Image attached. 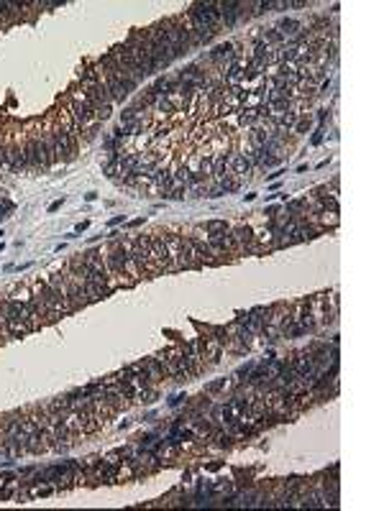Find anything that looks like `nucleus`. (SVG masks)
<instances>
[{
    "label": "nucleus",
    "instance_id": "nucleus-27",
    "mask_svg": "<svg viewBox=\"0 0 384 511\" xmlns=\"http://www.w3.org/2000/svg\"><path fill=\"white\" fill-rule=\"evenodd\" d=\"M13 210H16V205H13L8 197H5V200H0V222H3V220L13 213Z\"/></svg>",
    "mask_w": 384,
    "mask_h": 511
},
{
    "label": "nucleus",
    "instance_id": "nucleus-30",
    "mask_svg": "<svg viewBox=\"0 0 384 511\" xmlns=\"http://www.w3.org/2000/svg\"><path fill=\"white\" fill-rule=\"evenodd\" d=\"M0 167H8V151H5V146L0 148Z\"/></svg>",
    "mask_w": 384,
    "mask_h": 511
},
{
    "label": "nucleus",
    "instance_id": "nucleus-10",
    "mask_svg": "<svg viewBox=\"0 0 384 511\" xmlns=\"http://www.w3.org/2000/svg\"><path fill=\"white\" fill-rule=\"evenodd\" d=\"M39 138H41V136L31 138V141H28V143L23 146V154H26V169H31V171L44 169V167H41V156H39Z\"/></svg>",
    "mask_w": 384,
    "mask_h": 511
},
{
    "label": "nucleus",
    "instance_id": "nucleus-9",
    "mask_svg": "<svg viewBox=\"0 0 384 511\" xmlns=\"http://www.w3.org/2000/svg\"><path fill=\"white\" fill-rule=\"evenodd\" d=\"M218 10H220V21L226 26H236V21L241 18V3H236V0H223V3H218Z\"/></svg>",
    "mask_w": 384,
    "mask_h": 511
},
{
    "label": "nucleus",
    "instance_id": "nucleus-20",
    "mask_svg": "<svg viewBox=\"0 0 384 511\" xmlns=\"http://www.w3.org/2000/svg\"><path fill=\"white\" fill-rule=\"evenodd\" d=\"M231 51H233L231 43H220V46H215L210 51V62H226V59L231 56Z\"/></svg>",
    "mask_w": 384,
    "mask_h": 511
},
{
    "label": "nucleus",
    "instance_id": "nucleus-33",
    "mask_svg": "<svg viewBox=\"0 0 384 511\" xmlns=\"http://www.w3.org/2000/svg\"><path fill=\"white\" fill-rule=\"evenodd\" d=\"M182 399H185L182 394H177V396H172V399H169V407H177V404H182Z\"/></svg>",
    "mask_w": 384,
    "mask_h": 511
},
{
    "label": "nucleus",
    "instance_id": "nucleus-25",
    "mask_svg": "<svg viewBox=\"0 0 384 511\" xmlns=\"http://www.w3.org/2000/svg\"><path fill=\"white\" fill-rule=\"evenodd\" d=\"M154 108H156V113H164V115H174V108H172V102H169L167 97H159V100L154 102Z\"/></svg>",
    "mask_w": 384,
    "mask_h": 511
},
{
    "label": "nucleus",
    "instance_id": "nucleus-6",
    "mask_svg": "<svg viewBox=\"0 0 384 511\" xmlns=\"http://www.w3.org/2000/svg\"><path fill=\"white\" fill-rule=\"evenodd\" d=\"M190 16H195L197 21H202L205 26H210V28H218V23H220V10H218V3H192L190 5Z\"/></svg>",
    "mask_w": 384,
    "mask_h": 511
},
{
    "label": "nucleus",
    "instance_id": "nucleus-24",
    "mask_svg": "<svg viewBox=\"0 0 384 511\" xmlns=\"http://www.w3.org/2000/svg\"><path fill=\"white\" fill-rule=\"evenodd\" d=\"M285 41V36L277 31V28H269V31H264V43L267 46H272V43H282Z\"/></svg>",
    "mask_w": 384,
    "mask_h": 511
},
{
    "label": "nucleus",
    "instance_id": "nucleus-17",
    "mask_svg": "<svg viewBox=\"0 0 384 511\" xmlns=\"http://www.w3.org/2000/svg\"><path fill=\"white\" fill-rule=\"evenodd\" d=\"M226 171H228V156H226V154L213 156V176H215V179H223V176H228Z\"/></svg>",
    "mask_w": 384,
    "mask_h": 511
},
{
    "label": "nucleus",
    "instance_id": "nucleus-3",
    "mask_svg": "<svg viewBox=\"0 0 384 511\" xmlns=\"http://www.w3.org/2000/svg\"><path fill=\"white\" fill-rule=\"evenodd\" d=\"M156 360H159V366H161V371H164V376H169V379H174V381H190L192 376H190V371L185 368V363H182V355H180V345L177 348H167V350H161L159 355H156Z\"/></svg>",
    "mask_w": 384,
    "mask_h": 511
},
{
    "label": "nucleus",
    "instance_id": "nucleus-12",
    "mask_svg": "<svg viewBox=\"0 0 384 511\" xmlns=\"http://www.w3.org/2000/svg\"><path fill=\"white\" fill-rule=\"evenodd\" d=\"M141 363H144V371H146V376H149V383H151V386H154V383H159L161 379H164V371H161V366H159L156 355L144 358Z\"/></svg>",
    "mask_w": 384,
    "mask_h": 511
},
{
    "label": "nucleus",
    "instance_id": "nucleus-13",
    "mask_svg": "<svg viewBox=\"0 0 384 511\" xmlns=\"http://www.w3.org/2000/svg\"><path fill=\"white\" fill-rule=\"evenodd\" d=\"M110 292H113V289L105 287V284H95V281H87V279H85V294H87V299H90V302H97V299L108 297Z\"/></svg>",
    "mask_w": 384,
    "mask_h": 511
},
{
    "label": "nucleus",
    "instance_id": "nucleus-35",
    "mask_svg": "<svg viewBox=\"0 0 384 511\" xmlns=\"http://www.w3.org/2000/svg\"><path fill=\"white\" fill-rule=\"evenodd\" d=\"M323 133H326V130H323V128H320V130L315 133V136H313V143H315V146H318V143L323 141Z\"/></svg>",
    "mask_w": 384,
    "mask_h": 511
},
{
    "label": "nucleus",
    "instance_id": "nucleus-34",
    "mask_svg": "<svg viewBox=\"0 0 384 511\" xmlns=\"http://www.w3.org/2000/svg\"><path fill=\"white\" fill-rule=\"evenodd\" d=\"M62 202H64V200H56V202H51V205H49V213H56V210L62 207Z\"/></svg>",
    "mask_w": 384,
    "mask_h": 511
},
{
    "label": "nucleus",
    "instance_id": "nucleus-14",
    "mask_svg": "<svg viewBox=\"0 0 384 511\" xmlns=\"http://www.w3.org/2000/svg\"><path fill=\"white\" fill-rule=\"evenodd\" d=\"M277 31L282 34V36L297 39V36H302V34H300V31H302V23H300V21H294V18H285V21H279Z\"/></svg>",
    "mask_w": 384,
    "mask_h": 511
},
{
    "label": "nucleus",
    "instance_id": "nucleus-29",
    "mask_svg": "<svg viewBox=\"0 0 384 511\" xmlns=\"http://www.w3.org/2000/svg\"><path fill=\"white\" fill-rule=\"evenodd\" d=\"M95 118L97 120H108L110 118V105H100V108H95Z\"/></svg>",
    "mask_w": 384,
    "mask_h": 511
},
{
    "label": "nucleus",
    "instance_id": "nucleus-4",
    "mask_svg": "<svg viewBox=\"0 0 384 511\" xmlns=\"http://www.w3.org/2000/svg\"><path fill=\"white\" fill-rule=\"evenodd\" d=\"M128 253H131V258H134V263H136V268H139L141 274L154 271L151 253H149V235H134V238H128Z\"/></svg>",
    "mask_w": 384,
    "mask_h": 511
},
{
    "label": "nucleus",
    "instance_id": "nucleus-38",
    "mask_svg": "<svg viewBox=\"0 0 384 511\" xmlns=\"http://www.w3.org/2000/svg\"><path fill=\"white\" fill-rule=\"evenodd\" d=\"M0 483H3V478H0Z\"/></svg>",
    "mask_w": 384,
    "mask_h": 511
},
{
    "label": "nucleus",
    "instance_id": "nucleus-8",
    "mask_svg": "<svg viewBox=\"0 0 384 511\" xmlns=\"http://www.w3.org/2000/svg\"><path fill=\"white\" fill-rule=\"evenodd\" d=\"M231 235H233V240H236V248L239 251H251L254 248V230L248 228V225H236V228L231 230Z\"/></svg>",
    "mask_w": 384,
    "mask_h": 511
},
{
    "label": "nucleus",
    "instance_id": "nucleus-19",
    "mask_svg": "<svg viewBox=\"0 0 384 511\" xmlns=\"http://www.w3.org/2000/svg\"><path fill=\"white\" fill-rule=\"evenodd\" d=\"M141 113H144V110L134 108V105H131V108H123V113H121V126L126 128V126H131V123H136V120L141 118Z\"/></svg>",
    "mask_w": 384,
    "mask_h": 511
},
{
    "label": "nucleus",
    "instance_id": "nucleus-28",
    "mask_svg": "<svg viewBox=\"0 0 384 511\" xmlns=\"http://www.w3.org/2000/svg\"><path fill=\"white\" fill-rule=\"evenodd\" d=\"M102 171H105L110 179H115L118 174H121V169H118V161H110V159H108L105 164H102Z\"/></svg>",
    "mask_w": 384,
    "mask_h": 511
},
{
    "label": "nucleus",
    "instance_id": "nucleus-7",
    "mask_svg": "<svg viewBox=\"0 0 384 511\" xmlns=\"http://www.w3.org/2000/svg\"><path fill=\"white\" fill-rule=\"evenodd\" d=\"M202 261H200V253L195 251L192 240L187 235H180V271L182 268H200Z\"/></svg>",
    "mask_w": 384,
    "mask_h": 511
},
{
    "label": "nucleus",
    "instance_id": "nucleus-16",
    "mask_svg": "<svg viewBox=\"0 0 384 511\" xmlns=\"http://www.w3.org/2000/svg\"><path fill=\"white\" fill-rule=\"evenodd\" d=\"M47 281H49V287H51V289H54V292H56L59 297H64L67 302H69V289H67V279H64V274H62V271H56V274H51V276H49Z\"/></svg>",
    "mask_w": 384,
    "mask_h": 511
},
{
    "label": "nucleus",
    "instance_id": "nucleus-21",
    "mask_svg": "<svg viewBox=\"0 0 384 511\" xmlns=\"http://www.w3.org/2000/svg\"><path fill=\"white\" fill-rule=\"evenodd\" d=\"M243 80V67L241 64H233L226 69V82L223 85H236V82H241Z\"/></svg>",
    "mask_w": 384,
    "mask_h": 511
},
{
    "label": "nucleus",
    "instance_id": "nucleus-32",
    "mask_svg": "<svg viewBox=\"0 0 384 511\" xmlns=\"http://www.w3.org/2000/svg\"><path fill=\"white\" fill-rule=\"evenodd\" d=\"M223 386H226V381H215V383L208 386V391H218V388H223Z\"/></svg>",
    "mask_w": 384,
    "mask_h": 511
},
{
    "label": "nucleus",
    "instance_id": "nucleus-5",
    "mask_svg": "<svg viewBox=\"0 0 384 511\" xmlns=\"http://www.w3.org/2000/svg\"><path fill=\"white\" fill-rule=\"evenodd\" d=\"M149 253H151L154 271H172V258H169V253H167L161 230H156L154 235H149Z\"/></svg>",
    "mask_w": 384,
    "mask_h": 511
},
{
    "label": "nucleus",
    "instance_id": "nucleus-18",
    "mask_svg": "<svg viewBox=\"0 0 384 511\" xmlns=\"http://www.w3.org/2000/svg\"><path fill=\"white\" fill-rule=\"evenodd\" d=\"M202 230H205V235H218V233H226L228 230V222L226 220H208L202 225Z\"/></svg>",
    "mask_w": 384,
    "mask_h": 511
},
{
    "label": "nucleus",
    "instance_id": "nucleus-2",
    "mask_svg": "<svg viewBox=\"0 0 384 511\" xmlns=\"http://www.w3.org/2000/svg\"><path fill=\"white\" fill-rule=\"evenodd\" d=\"M161 28H164L167 43H169L172 51H174V59L190 54L192 39H190V23H187L185 16H182V18H167V21H161Z\"/></svg>",
    "mask_w": 384,
    "mask_h": 511
},
{
    "label": "nucleus",
    "instance_id": "nucleus-22",
    "mask_svg": "<svg viewBox=\"0 0 384 511\" xmlns=\"http://www.w3.org/2000/svg\"><path fill=\"white\" fill-rule=\"evenodd\" d=\"M172 176H174V182H177V184H185V187H187V179L192 176V171H190L187 164H180V167H174Z\"/></svg>",
    "mask_w": 384,
    "mask_h": 511
},
{
    "label": "nucleus",
    "instance_id": "nucleus-11",
    "mask_svg": "<svg viewBox=\"0 0 384 511\" xmlns=\"http://www.w3.org/2000/svg\"><path fill=\"white\" fill-rule=\"evenodd\" d=\"M8 151V167L13 169V171H21V169H26V154H23V146H8L5 148Z\"/></svg>",
    "mask_w": 384,
    "mask_h": 511
},
{
    "label": "nucleus",
    "instance_id": "nucleus-37",
    "mask_svg": "<svg viewBox=\"0 0 384 511\" xmlns=\"http://www.w3.org/2000/svg\"><path fill=\"white\" fill-rule=\"evenodd\" d=\"M0 148H3V141H0Z\"/></svg>",
    "mask_w": 384,
    "mask_h": 511
},
{
    "label": "nucleus",
    "instance_id": "nucleus-26",
    "mask_svg": "<svg viewBox=\"0 0 384 511\" xmlns=\"http://www.w3.org/2000/svg\"><path fill=\"white\" fill-rule=\"evenodd\" d=\"M254 123H259V115H256V110H241V126H254Z\"/></svg>",
    "mask_w": 384,
    "mask_h": 511
},
{
    "label": "nucleus",
    "instance_id": "nucleus-15",
    "mask_svg": "<svg viewBox=\"0 0 384 511\" xmlns=\"http://www.w3.org/2000/svg\"><path fill=\"white\" fill-rule=\"evenodd\" d=\"M228 169H233L236 174H248L251 171V159L243 154H231L228 156Z\"/></svg>",
    "mask_w": 384,
    "mask_h": 511
},
{
    "label": "nucleus",
    "instance_id": "nucleus-36",
    "mask_svg": "<svg viewBox=\"0 0 384 511\" xmlns=\"http://www.w3.org/2000/svg\"><path fill=\"white\" fill-rule=\"evenodd\" d=\"M123 220H126L123 215H118V217H113V220H110V225H118V222H123Z\"/></svg>",
    "mask_w": 384,
    "mask_h": 511
},
{
    "label": "nucleus",
    "instance_id": "nucleus-23",
    "mask_svg": "<svg viewBox=\"0 0 384 511\" xmlns=\"http://www.w3.org/2000/svg\"><path fill=\"white\" fill-rule=\"evenodd\" d=\"M248 138H251V146H254V148H261L264 143H267L269 133H264L261 128H254V130H251V136H248Z\"/></svg>",
    "mask_w": 384,
    "mask_h": 511
},
{
    "label": "nucleus",
    "instance_id": "nucleus-1",
    "mask_svg": "<svg viewBox=\"0 0 384 511\" xmlns=\"http://www.w3.org/2000/svg\"><path fill=\"white\" fill-rule=\"evenodd\" d=\"M31 287V294H34V299L49 312V320H56V317H62V314H67V312H72V304L67 302L64 297H59L51 287H49V281H41V279H36V281H31L28 284Z\"/></svg>",
    "mask_w": 384,
    "mask_h": 511
},
{
    "label": "nucleus",
    "instance_id": "nucleus-31",
    "mask_svg": "<svg viewBox=\"0 0 384 511\" xmlns=\"http://www.w3.org/2000/svg\"><path fill=\"white\" fill-rule=\"evenodd\" d=\"M87 228H90V220H82V222H77L75 233H82V230H87Z\"/></svg>",
    "mask_w": 384,
    "mask_h": 511
}]
</instances>
